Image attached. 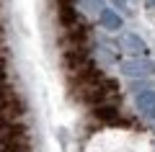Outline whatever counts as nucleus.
<instances>
[{
  "instance_id": "obj_2",
  "label": "nucleus",
  "mask_w": 155,
  "mask_h": 152,
  "mask_svg": "<svg viewBox=\"0 0 155 152\" xmlns=\"http://www.w3.org/2000/svg\"><path fill=\"white\" fill-rule=\"evenodd\" d=\"M0 60H3V47H0Z\"/></svg>"
},
{
  "instance_id": "obj_1",
  "label": "nucleus",
  "mask_w": 155,
  "mask_h": 152,
  "mask_svg": "<svg viewBox=\"0 0 155 152\" xmlns=\"http://www.w3.org/2000/svg\"><path fill=\"white\" fill-rule=\"evenodd\" d=\"M5 77H8V72H5V65H3V60H0V85L5 82Z\"/></svg>"
}]
</instances>
